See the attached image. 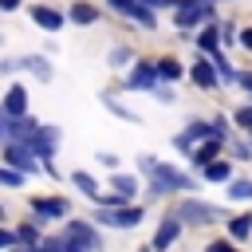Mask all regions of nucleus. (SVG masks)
I'll return each instance as SVG.
<instances>
[{"mask_svg":"<svg viewBox=\"0 0 252 252\" xmlns=\"http://www.w3.org/2000/svg\"><path fill=\"white\" fill-rule=\"evenodd\" d=\"M4 161H8L12 169H20V173H35V169H39L35 154H32L24 142H8V150H4Z\"/></svg>","mask_w":252,"mask_h":252,"instance_id":"nucleus-9","label":"nucleus"},{"mask_svg":"<svg viewBox=\"0 0 252 252\" xmlns=\"http://www.w3.org/2000/svg\"><path fill=\"white\" fill-rule=\"evenodd\" d=\"M177 236H181V220H177V217L169 213V217H165V220L158 224V232H154V248H158V252H165V248H169V244H173Z\"/></svg>","mask_w":252,"mask_h":252,"instance_id":"nucleus-13","label":"nucleus"},{"mask_svg":"<svg viewBox=\"0 0 252 252\" xmlns=\"http://www.w3.org/2000/svg\"><path fill=\"white\" fill-rule=\"evenodd\" d=\"M205 20H213V0H177L173 4V28L177 32H193Z\"/></svg>","mask_w":252,"mask_h":252,"instance_id":"nucleus-3","label":"nucleus"},{"mask_svg":"<svg viewBox=\"0 0 252 252\" xmlns=\"http://www.w3.org/2000/svg\"><path fill=\"white\" fill-rule=\"evenodd\" d=\"M0 185H16V189H20V185H24V173H20V169H0Z\"/></svg>","mask_w":252,"mask_h":252,"instance_id":"nucleus-29","label":"nucleus"},{"mask_svg":"<svg viewBox=\"0 0 252 252\" xmlns=\"http://www.w3.org/2000/svg\"><path fill=\"white\" fill-rule=\"evenodd\" d=\"M236 126L252 130V106H240V110H236Z\"/></svg>","mask_w":252,"mask_h":252,"instance_id":"nucleus-30","label":"nucleus"},{"mask_svg":"<svg viewBox=\"0 0 252 252\" xmlns=\"http://www.w3.org/2000/svg\"><path fill=\"white\" fill-rule=\"evenodd\" d=\"M185 189H193V177H189V173H181V169H173V165H165V161H158V165L150 169V197L185 193Z\"/></svg>","mask_w":252,"mask_h":252,"instance_id":"nucleus-1","label":"nucleus"},{"mask_svg":"<svg viewBox=\"0 0 252 252\" xmlns=\"http://www.w3.org/2000/svg\"><path fill=\"white\" fill-rule=\"evenodd\" d=\"M98 165H106V169H114V165H118V158H114V154H98Z\"/></svg>","mask_w":252,"mask_h":252,"instance_id":"nucleus-39","label":"nucleus"},{"mask_svg":"<svg viewBox=\"0 0 252 252\" xmlns=\"http://www.w3.org/2000/svg\"><path fill=\"white\" fill-rule=\"evenodd\" d=\"M20 59H24V71H28V75H35V79H43V83L51 79V63H47L43 55H20Z\"/></svg>","mask_w":252,"mask_h":252,"instance_id":"nucleus-18","label":"nucleus"},{"mask_svg":"<svg viewBox=\"0 0 252 252\" xmlns=\"http://www.w3.org/2000/svg\"><path fill=\"white\" fill-rule=\"evenodd\" d=\"M130 59H134V51H130L126 43H118V47H110V55H106V63H110L114 71H122V67H130Z\"/></svg>","mask_w":252,"mask_h":252,"instance_id":"nucleus-20","label":"nucleus"},{"mask_svg":"<svg viewBox=\"0 0 252 252\" xmlns=\"http://www.w3.org/2000/svg\"><path fill=\"white\" fill-rule=\"evenodd\" d=\"M110 189H114V193H122V197L130 201V197H134V189H138V181H134V177H122V173H118V177L110 181Z\"/></svg>","mask_w":252,"mask_h":252,"instance_id":"nucleus-26","label":"nucleus"},{"mask_svg":"<svg viewBox=\"0 0 252 252\" xmlns=\"http://www.w3.org/2000/svg\"><path fill=\"white\" fill-rule=\"evenodd\" d=\"M67 16H71L75 24H94V20H98V8H91V4H83V0H75Z\"/></svg>","mask_w":252,"mask_h":252,"instance_id":"nucleus-19","label":"nucleus"},{"mask_svg":"<svg viewBox=\"0 0 252 252\" xmlns=\"http://www.w3.org/2000/svg\"><path fill=\"white\" fill-rule=\"evenodd\" d=\"M217 32H220V39H224V43H232V39H236V24H220Z\"/></svg>","mask_w":252,"mask_h":252,"instance_id":"nucleus-32","label":"nucleus"},{"mask_svg":"<svg viewBox=\"0 0 252 252\" xmlns=\"http://www.w3.org/2000/svg\"><path fill=\"white\" fill-rule=\"evenodd\" d=\"M32 20H35L43 32H59V28H63V12L47 8V4H35V8H32Z\"/></svg>","mask_w":252,"mask_h":252,"instance_id":"nucleus-15","label":"nucleus"},{"mask_svg":"<svg viewBox=\"0 0 252 252\" xmlns=\"http://www.w3.org/2000/svg\"><path fill=\"white\" fill-rule=\"evenodd\" d=\"M4 122H8V118H4V110H0V134H4Z\"/></svg>","mask_w":252,"mask_h":252,"instance_id":"nucleus-41","label":"nucleus"},{"mask_svg":"<svg viewBox=\"0 0 252 252\" xmlns=\"http://www.w3.org/2000/svg\"><path fill=\"white\" fill-rule=\"evenodd\" d=\"M228 232H232V240H244V236L252 232V217H248V213L232 217V220H228Z\"/></svg>","mask_w":252,"mask_h":252,"instance_id":"nucleus-24","label":"nucleus"},{"mask_svg":"<svg viewBox=\"0 0 252 252\" xmlns=\"http://www.w3.org/2000/svg\"><path fill=\"white\" fill-rule=\"evenodd\" d=\"M154 94H158V102H173V98H177L169 87H154Z\"/></svg>","mask_w":252,"mask_h":252,"instance_id":"nucleus-34","label":"nucleus"},{"mask_svg":"<svg viewBox=\"0 0 252 252\" xmlns=\"http://www.w3.org/2000/svg\"><path fill=\"white\" fill-rule=\"evenodd\" d=\"M232 154H236L240 161H248V158H252V146H248V142H232Z\"/></svg>","mask_w":252,"mask_h":252,"instance_id":"nucleus-31","label":"nucleus"},{"mask_svg":"<svg viewBox=\"0 0 252 252\" xmlns=\"http://www.w3.org/2000/svg\"><path fill=\"white\" fill-rule=\"evenodd\" d=\"M205 252H240V248H236V244H228V240H217V244H209Z\"/></svg>","mask_w":252,"mask_h":252,"instance_id":"nucleus-33","label":"nucleus"},{"mask_svg":"<svg viewBox=\"0 0 252 252\" xmlns=\"http://www.w3.org/2000/svg\"><path fill=\"white\" fill-rule=\"evenodd\" d=\"M158 63V83H177L181 75H185V67L173 59V55H161V59H154Z\"/></svg>","mask_w":252,"mask_h":252,"instance_id":"nucleus-17","label":"nucleus"},{"mask_svg":"<svg viewBox=\"0 0 252 252\" xmlns=\"http://www.w3.org/2000/svg\"><path fill=\"white\" fill-rule=\"evenodd\" d=\"M16 244H39L35 224H20V228H16Z\"/></svg>","mask_w":252,"mask_h":252,"instance_id":"nucleus-27","label":"nucleus"},{"mask_svg":"<svg viewBox=\"0 0 252 252\" xmlns=\"http://www.w3.org/2000/svg\"><path fill=\"white\" fill-rule=\"evenodd\" d=\"M98 224H110V228H134L142 220V209L138 205H118V209H98L94 213Z\"/></svg>","mask_w":252,"mask_h":252,"instance_id":"nucleus-7","label":"nucleus"},{"mask_svg":"<svg viewBox=\"0 0 252 252\" xmlns=\"http://www.w3.org/2000/svg\"><path fill=\"white\" fill-rule=\"evenodd\" d=\"M16 244V232H8V228H0V248H12Z\"/></svg>","mask_w":252,"mask_h":252,"instance_id":"nucleus-37","label":"nucleus"},{"mask_svg":"<svg viewBox=\"0 0 252 252\" xmlns=\"http://www.w3.org/2000/svg\"><path fill=\"white\" fill-rule=\"evenodd\" d=\"M126 87H130V91H154V87H158V63L138 59L134 71L126 75Z\"/></svg>","mask_w":252,"mask_h":252,"instance_id":"nucleus-8","label":"nucleus"},{"mask_svg":"<svg viewBox=\"0 0 252 252\" xmlns=\"http://www.w3.org/2000/svg\"><path fill=\"white\" fill-rule=\"evenodd\" d=\"M240 47L252 51V28H240Z\"/></svg>","mask_w":252,"mask_h":252,"instance_id":"nucleus-38","label":"nucleus"},{"mask_svg":"<svg viewBox=\"0 0 252 252\" xmlns=\"http://www.w3.org/2000/svg\"><path fill=\"white\" fill-rule=\"evenodd\" d=\"M217 43H220L217 28H205V32L197 35V47H201V55H213V51H217Z\"/></svg>","mask_w":252,"mask_h":252,"instance_id":"nucleus-25","label":"nucleus"},{"mask_svg":"<svg viewBox=\"0 0 252 252\" xmlns=\"http://www.w3.org/2000/svg\"><path fill=\"white\" fill-rule=\"evenodd\" d=\"M0 110H4V118L28 114V91H24L20 83H16V87H8V91H4V106H0Z\"/></svg>","mask_w":252,"mask_h":252,"instance_id":"nucleus-12","label":"nucleus"},{"mask_svg":"<svg viewBox=\"0 0 252 252\" xmlns=\"http://www.w3.org/2000/svg\"><path fill=\"white\" fill-rule=\"evenodd\" d=\"M0 12H20V0H0Z\"/></svg>","mask_w":252,"mask_h":252,"instance_id":"nucleus-40","label":"nucleus"},{"mask_svg":"<svg viewBox=\"0 0 252 252\" xmlns=\"http://www.w3.org/2000/svg\"><path fill=\"white\" fill-rule=\"evenodd\" d=\"M32 213H35L39 224H43V220H59V217H67L71 205H67L63 197H35V201H32Z\"/></svg>","mask_w":252,"mask_h":252,"instance_id":"nucleus-10","label":"nucleus"},{"mask_svg":"<svg viewBox=\"0 0 252 252\" xmlns=\"http://www.w3.org/2000/svg\"><path fill=\"white\" fill-rule=\"evenodd\" d=\"M0 213H4V209H0Z\"/></svg>","mask_w":252,"mask_h":252,"instance_id":"nucleus-42","label":"nucleus"},{"mask_svg":"<svg viewBox=\"0 0 252 252\" xmlns=\"http://www.w3.org/2000/svg\"><path fill=\"white\" fill-rule=\"evenodd\" d=\"M118 16H126V20H134V24H142L146 32H158V16H154V8H146L142 0H106Z\"/></svg>","mask_w":252,"mask_h":252,"instance_id":"nucleus-6","label":"nucleus"},{"mask_svg":"<svg viewBox=\"0 0 252 252\" xmlns=\"http://www.w3.org/2000/svg\"><path fill=\"white\" fill-rule=\"evenodd\" d=\"M173 217L181 220V224H213V220H220V209L217 205H209V201H181L177 209H173Z\"/></svg>","mask_w":252,"mask_h":252,"instance_id":"nucleus-5","label":"nucleus"},{"mask_svg":"<svg viewBox=\"0 0 252 252\" xmlns=\"http://www.w3.org/2000/svg\"><path fill=\"white\" fill-rule=\"evenodd\" d=\"M142 4H146V8H154V12H158V8H169V12H173V4H177V0H142Z\"/></svg>","mask_w":252,"mask_h":252,"instance_id":"nucleus-36","label":"nucleus"},{"mask_svg":"<svg viewBox=\"0 0 252 252\" xmlns=\"http://www.w3.org/2000/svg\"><path fill=\"white\" fill-rule=\"evenodd\" d=\"M63 248L67 252H98L102 248V236L94 232V224L91 220H71L67 228H63Z\"/></svg>","mask_w":252,"mask_h":252,"instance_id":"nucleus-2","label":"nucleus"},{"mask_svg":"<svg viewBox=\"0 0 252 252\" xmlns=\"http://www.w3.org/2000/svg\"><path fill=\"white\" fill-rule=\"evenodd\" d=\"M71 181H75V185H79V193H87V197H94V201H98V197H102V193H98V185H94V177H91V173H83V169H75V177H71Z\"/></svg>","mask_w":252,"mask_h":252,"instance_id":"nucleus-23","label":"nucleus"},{"mask_svg":"<svg viewBox=\"0 0 252 252\" xmlns=\"http://www.w3.org/2000/svg\"><path fill=\"white\" fill-rule=\"evenodd\" d=\"M209 138H224V130L217 126V122H205V118H193L177 138H173V146H181V150H193V146H201V142H209Z\"/></svg>","mask_w":252,"mask_h":252,"instance_id":"nucleus-4","label":"nucleus"},{"mask_svg":"<svg viewBox=\"0 0 252 252\" xmlns=\"http://www.w3.org/2000/svg\"><path fill=\"white\" fill-rule=\"evenodd\" d=\"M236 87H244V91H252V71H236Z\"/></svg>","mask_w":252,"mask_h":252,"instance_id":"nucleus-35","label":"nucleus"},{"mask_svg":"<svg viewBox=\"0 0 252 252\" xmlns=\"http://www.w3.org/2000/svg\"><path fill=\"white\" fill-rule=\"evenodd\" d=\"M201 173H205V181H228L232 165H228V161H217V158H213V161H209V165H205Z\"/></svg>","mask_w":252,"mask_h":252,"instance_id":"nucleus-21","label":"nucleus"},{"mask_svg":"<svg viewBox=\"0 0 252 252\" xmlns=\"http://www.w3.org/2000/svg\"><path fill=\"white\" fill-rule=\"evenodd\" d=\"M35 130H39V122H35L32 114H16V118H8V122H4V134H8V142H28Z\"/></svg>","mask_w":252,"mask_h":252,"instance_id":"nucleus-11","label":"nucleus"},{"mask_svg":"<svg viewBox=\"0 0 252 252\" xmlns=\"http://www.w3.org/2000/svg\"><path fill=\"white\" fill-rule=\"evenodd\" d=\"M102 102H106V106H110V110H114V114H122V118H130V122H134V118H138V114H134V110H130V106H122V102H118V98H114V94H102Z\"/></svg>","mask_w":252,"mask_h":252,"instance_id":"nucleus-28","label":"nucleus"},{"mask_svg":"<svg viewBox=\"0 0 252 252\" xmlns=\"http://www.w3.org/2000/svg\"><path fill=\"white\" fill-rule=\"evenodd\" d=\"M189 79H193L197 87H217V83H220V75H217V67H213V59H205V55H201V59L193 63V71H189Z\"/></svg>","mask_w":252,"mask_h":252,"instance_id":"nucleus-14","label":"nucleus"},{"mask_svg":"<svg viewBox=\"0 0 252 252\" xmlns=\"http://www.w3.org/2000/svg\"><path fill=\"white\" fill-rule=\"evenodd\" d=\"M228 197L232 201H252V181L248 177H232L228 181Z\"/></svg>","mask_w":252,"mask_h":252,"instance_id":"nucleus-22","label":"nucleus"},{"mask_svg":"<svg viewBox=\"0 0 252 252\" xmlns=\"http://www.w3.org/2000/svg\"><path fill=\"white\" fill-rule=\"evenodd\" d=\"M217 150H220V138H209V142H201V146H193V150H189V161H193L197 169H205V165L217 158Z\"/></svg>","mask_w":252,"mask_h":252,"instance_id":"nucleus-16","label":"nucleus"}]
</instances>
